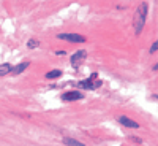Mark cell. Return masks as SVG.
I'll return each instance as SVG.
<instances>
[{
  "label": "cell",
  "mask_w": 158,
  "mask_h": 146,
  "mask_svg": "<svg viewBox=\"0 0 158 146\" xmlns=\"http://www.w3.org/2000/svg\"><path fill=\"white\" fill-rule=\"evenodd\" d=\"M147 13H149V3H141L139 8L136 10V16H135V21H133L136 35H139L142 32V27H144V24H146Z\"/></svg>",
  "instance_id": "1"
},
{
  "label": "cell",
  "mask_w": 158,
  "mask_h": 146,
  "mask_svg": "<svg viewBox=\"0 0 158 146\" xmlns=\"http://www.w3.org/2000/svg\"><path fill=\"white\" fill-rule=\"evenodd\" d=\"M97 78H98V73H92L87 79H82V81H79V83H74V86L81 87V89H87V91L98 89L103 83H101V79H97Z\"/></svg>",
  "instance_id": "2"
},
{
  "label": "cell",
  "mask_w": 158,
  "mask_h": 146,
  "mask_svg": "<svg viewBox=\"0 0 158 146\" xmlns=\"http://www.w3.org/2000/svg\"><path fill=\"white\" fill-rule=\"evenodd\" d=\"M87 57V52L84 51V49H79V51H76L74 52V54L70 57V64H71V67L73 69H79V67H81V64L84 62V59Z\"/></svg>",
  "instance_id": "3"
},
{
  "label": "cell",
  "mask_w": 158,
  "mask_h": 146,
  "mask_svg": "<svg viewBox=\"0 0 158 146\" xmlns=\"http://www.w3.org/2000/svg\"><path fill=\"white\" fill-rule=\"evenodd\" d=\"M59 40H65V42H71V43H84L85 37L79 35V33H59Z\"/></svg>",
  "instance_id": "4"
},
{
  "label": "cell",
  "mask_w": 158,
  "mask_h": 146,
  "mask_svg": "<svg viewBox=\"0 0 158 146\" xmlns=\"http://www.w3.org/2000/svg\"><path fill=\"white\" fill-rule=\"evenodd\" d=\"M82 97H84L82 92H79V91H71V92H65V94H62V100H65V102L81 100Z\"/></svg>",
  "instance_id": "5"
},
{
  "label": "cell",
  "mask_w": 158,
  "mask_h": 146,
  "mask_svg": "<svg viewBox=\"0 0 158 146\" xmlns=\"http://www.w3.org/2000/svg\"><path fill=\"white\" fill-rule=\"evenodd\" d=\"M118 122H120L122 126H125V127H130V129H139V124L136 121H133V119L127 117V116H120L118 117Z\"/></svg>",
  "instance_id": "6"
},
{
  "label": "cell",
  "mask_w": 158,
  "mask_h": 146,
  "mask_svg": "<svg viewBox=\"0 0 158 146\" xmlns=\"http://www.w3.org/2000/svg\"><path fill=\"white\" fill-rule=\"evenodd\" d=\"M29 67H30V62H21L19 65H16V67H13V69H11V73L19 75V73H22L25 69H29Z\"/></svg>",
  "instance_id": "7"
},
{
  "label": "cell",
  "mask_w": 158,
  "mask_h": 146,
  "mask_svg": "<svg viewBox=\"0 0 158 146\" xmlns=\"http://www.w3.org/2000/svg\"><path fill=\"white\" fill-rule=\"evenodd\" d=\"M11 69H13V65L5 62V64H0V76H5L8 73H11Z\"/></svg>",
  "instance_id": "8"
},
{
  "label": "cell",
  "mask_w": 158,
  "mask_h": 146,
  "mask_svg": "<svg viewBox=\"0 0 158 146\" xmlns=\"http://www.w3.org/2000/svg\"><path fill=\"white\" fill-rule=\"evenodd\" d=\"M63 144H67V146H85L84 143L77 141V140H74V138H70V137H65V138H63Z\"/></svg>",
  "instance_id": "9"
},
{
  "label": "cell",
  "mask_w": 158,
  "mask_h": 146,
  "mask_svg": "<svg viewBox=\"0 0 158 146\" xmlns=\"http://www.w3.org/2000/svg\"><path fill=\"white\" fill-rule=\"evenodd\" d=\"M62 70H59V69H56V70H51V72H48L46 73V79H57V78H60L62 76Z\"/></svg>",
  "instance_id": "10"
},
{
  "label": "cell",
  "mask_w": 158,
  "mask_h": 146,
  "mask_svg": "<svg viewBox=\"0 0 158 146\" xmlns=\"http://www.w3.org/2000/svg\"><path fill=\"white\" fill-rule=\"evenodd\" d=\"M38 46H40V42H38V40H35V38H32V40H29V42H27V48L29 49H35Z\"/></svg>",
  "instance_id": "11"
},
{
  "label": "cell",
  "mask_w": 158,
  "mask_h": 146,
  "mask_svg": "<svg viewBox=\"0 0 158 146\" xmlns=\"http://www.w3.org/2000/svg\"><path fill=\"white\" fill-rule=\"evenodd\" d=\"M156 49H158V42H155V43L152 45V48H150V54H155Z\"/></svg>",
  "instance_id": "12"
},
{
  "label": "cell",
  "mask_w": 158,
  "mask_h": 146,
  "mask_svg": "<svg viewBox=\"0 0 158 146\" xmlns=\"http://www.w3.org/2000/svg\"><path fill=\"white\" fill-rule=\"evenodd\" d=\"M130 140L135 141V143H142V140H141V138H136V137H130Z\"/></svg>",
  "instance_id": "13"
},
{
  "label": "cell",
  "mask_w": 158,
  "mask_h": 146,
  "mask_svg": "<svg viewBox=\"0 0 158 146\" xmlns=\"http://www.w3.org/2000/svg\"><path fill=\"white\" fill-rule=\"evenodd\" d=\"M56 54H57V56H65V51H57Z\"/></svg>",
  "instance_id": "14"
}]
</instances>
